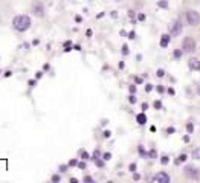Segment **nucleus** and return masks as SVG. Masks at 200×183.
I'll list each match as a JSON object with an SVG mask.
<instances>
[{
	"label": "nucleus",
	"mask_w": 200,
	"mask_h": 183,
	"mask_svg": "<svg viewBox=\"0 0 200 183\" xmlns=\"http://www.w3.org/2000/svg\"><path fill=\"white\" fill-rule=\"evenodd\" d=\"M157 5H159L160 8H167V6H168V3H167V0H160V2H159Z\"/></svg>",
	"instance_id": "obj_14"
},
{
	"label": "nucleus",
	"mask_w": 200,
	"mask_h": 183,
	"mask_svg": "<svg viewBox=\"0 0 200 183\" xmlns=\"http://www.w3.org/2000/svg\"><path fill=\"white\" fill-rule=\"evenodd\" d=\"M81 157H83L84 160H86V159H89V153H86V151H81Z\"/></svg>",
	"instance_id": "obj_18"
},
{
	"label": "nucleus",
	"mask_w": 200,
	"mask_h": 183,
	"mask_svg": "<svg viewBox=\"0 0 200 183\" xmlns=\"http://www.w3.org/2000/svg\"><path fill=\"white\" fill-rule=\"evenodd\" d=\"M95 163L98 165V166H103V165H104V163H103L101 160H99V159H95Z\"/></svg>",
	"instance_id": "obj_27"
},
{
	"label": "nucleus",
	"mask_w": 200,
	"mask_h": 183,
	"mask_svg": "<svg viewBox=\"0 0 200 183\" xmlns=\"http://www.w3.org/2000/svg\"><path fill=\"white\" fill-rule=\"evenodd\" d=\"M75 20H77V22H78V23H79V22H81V20H83V18H81V17H79V15H77V17H75Z\"/></svg>",
	"instance_id": "obj_41"
},
{
	"label": "nucleus",
	"mask_w": 200,
	"mask_h": 183,
	"mask_svg": "<svg viewBox=\"0 0 200 183\" xmlns=\"http://www.w3.org/2000/svg\"><path fill=\"white\" fill-rule=\"evenodd\" d=\"M70 46H72V41H66V43H64V48H66L64 50H66V52L70 50Z\"/></svg>",
	"instance_id": "obj_15"
},
{
	"label": "nucleus",
	"mask_w": 200,
	"mask_h": 183,
	"mask_svg": "<svg viewBox=\"0 0 200 183\" xmlns=\"http://www.w3.org/2000/svg\"><path fill=\"white\" fill-rule=\"evenodd\" d=\"M110 134H112L110 131H104V137H110Z\"/></svg>",
	"instance_id": "obj_36"
},
{
	"label": "nucleus",
	"mask_w": 200,
	"mask_h": 183,
	"mask_svg": "<svg viewBox=\"0 0 200 183\" xmlns=\"http://www.w3.org/2000/svg\"><path fill=\"white\" fill-rule=\"evenodd\" d=\"M197 93H199V95H200V86H199V87H197Z\"/></svg>",
	"instance_id": "obj_44"
},
{
	"label": "nucleus",
	"mask_w": 200,
	"mask_h": 183,
	"mask_svg": "<svg viewBox=\"0 0 200 183\" xmlns=\"http://www.w3.org/2000/svg\"><path fill=\"white\" fill-rule=\"evenodd\" d=\"M145 90H147V92H151V90H153V86H151V84H147V87H145Z\"/></svg>",
	"instance_id": "obj_31"
},
{
	"label": "nucleus",
	"mask_w": 200,
	"mask_h": 183,
	"mask_svg": "<svg viewBox=\"0 0 200 183\" xmlns=\"http://www.w3.org/2000/svg\"><path fill=\"white\" fill-rule=\"evenodd\" d=\"M130 92H131V93H134V92H136V87H134V86H130Z\"/></svg>",
	"instance_id": "obj_38"
},
{
	"label": "nucleus",
	"mask_w": 200,
	"mask_h": 183,
	"mask_svg": "<svg viewBox=\"0 0 200 183\" xmlns=\"http://www.w3.org/2000/svg\"><path fill=\"white\" fill-rule=\"evenodd\" d=\"M156 75H157V76H159V78H162V76H163V75H165V72H163V70H162V69H159V70H157V73H156Z\"/></svg>",
	"instance_id": "obj_19"
},
{
	"label": "nucleus",
	"mask_w": 200,
	"mask_h": 183,
	"mask_svg": "<svg viewBox=\"0 0 200 183\" xmlns=\"http://www.w3.org/2000/svg\"><path fill=\"white\" fill-rule=\"evenodd\" d=\"M185 160H186V156H185V154H182V156H180V157H179V159L176 160V163H180V162H185Z\"/></svg>",
	"instance_id": "obj_13"
},
{
	"label": "nucleus",
	"mask_w": 200,
	"mask_h": 183,
	"mask_svg": "<svg viewBox=\"0 0 200 183\" xmlns=\"http://www.w3.org/2000/svg\"><path fill=\"white\" fill-rule=\"evenodd\" d=\"M193 159L200 160V148H196V150L193 151Z\"/></svg>",
	"instance_id": "obj_11"
},
{
	"label": "nucleus",
	"mask_w": 200,
	"mask_h": 183,
	"mask_svg": "<svg viewBox=\"0 0 200 183\" xmlns=\"http://www.w3.org/2000/svg\"><path fill=\"white\" fill-rule=\"evenodd\" d=\"M103 157H104V160H110V157H112V154H110V153H105V154L103 156Z\"/></svg>",
	"instance_id": "obj_20"
},
{
	"label": "nucleus",
	"mask_w": 200,
	"mask_h": 183,
	"mask_svg": "<svg viewBox=\"0 0 200 183\" xmlns=\"http://www.w3.org/2000/svg\"><path fill=\"white\" fill-rule=\"evenodd\" d=\"M11 73H12L11 70H8V72H5V76H11Z\"/></svg>",
	"instance_id": "obj_40"
},
{
	"label": "nucleus",
	"mask_w": 200,
	"mask_h": 183,
	"mask_svg": "<svg viewBox=\"0 0 200 183\" xmlns=\"http://www.w3.org/2000/svg\"><path fill=\"white\" fill-rule=\"evenodd\" d=\"M170 43V35H162V38H160V48H167Z\"/></svg>",
	"instance_id": "obj_9"
},
{
	"label": "nucleus",
	"mask_w": 200,
	"mask_h": 183,
	"mask_svg": "<svg viewBox=\"0 0 200 183\" xmlns=\"http://www.w3.org/2000/svg\"><path fill=\"white\" fill-rule=\"evenodd\" d=\"M99 156H101L99 150H95V153H93V157H92V159H93V160H95V159H99Z\"/></svg>",
	"instance_id": "obj_16"
},
{
	"label": "nucleus",
	"mask_w": 200,
	"mask_h": 183,
	"mask_svg": "<svg viewBox=\"0 0 200 183\" xmlns=\"http://www.w3.org/2000/svg\"><path fill=\"white\" fill-rule=\"evenodd\" d=\"M185 176L186 177H191V179H197L199 177V171L193 166H186L185 168Z\"/></svg>",
	"instance_id": "obj_6"
},
{
	"label": "nucleus",
	"mask_w": 200,
	"mask_h": 183,
	"mask_svg": "<svg viewBox=\"0 0 200 183\" xmlns=\"http://www.w3.org/2000/svg\"><path fill=\"white\" fill-rule=\"evenodd\" d=\"M0 73H2V72H0Z\"/></svg>",
	"instance_id": "obj_46"
},
{
	"label": "nucleus",
	"mask_w": 200,
	"mask_h": 183,
	"mask_svg": "<svg viewBox=\"0 0 200 183\" xmlns=\"http://www.w3.org/2000/svg\"><path fill=\"white\" fill-rule=\"evenodd\" d=\"M12 26H14V29L19 31V32L28 31L29 27H31V18H29V15H17V17H14Z\"/></svg>",
	"instance_id": "obj_1"
},
{
	"label": "nucleus",
	"mask_w": 200,
	"mask_h": 183,
	"mask_svg": "<svg viewBox=\"0 0 200 183\" xmlns=\"http://www.w3.org/2000/svg\"><path fill=\"white\" fill-rule=\"evenodd\" d=\"M60 180H61V177L58 176V174H55V176H52V182H53V183H58Z\"/></svg>",
	"instance_id": "obj_12"
},
{
	"label": "nucleus",
	"mask_w": 200,
	"mask_h": 183,
	"mask_svg": "<svg viewBox=\"0 0 200 183\" xmlns=\"http://www.w3.org/2000/svg\"><path fill=\"white\" fill-rule=\"evenodd\" d=\"M28 84H29V86H31V87H34V86H35V81H34V79H31V81H29V82H28Z\"/></svg>",
	"instance_id": "obj_35"
},
{
	"label": "nucleus",
	"mask_w": 200,
	"mask_h": 183,
	"mask_svg": "<svg viewBox=\"0 0 200 183\" xmlns=\"http://www.w3.org/2000/svg\"><path fill=\"white\" fill-rule=\"evenodd\" d=\"M66 169H67V166H66V165H61V166H60V171H61V172H64Z\"/></svg>",
	"instance_id": "obj_30"
},
{
	"label": "nucleus",
	"mask_w": 200,
	"mask_h": 183,
	"mask_svg": "<svg viewBox=\"0 0 200 183\" xmlns=\"http://www.w3.org/2000/svg\"><path fill=\"white\" fill-rule=\"evenodd\" d=\"M75 165H78L77 160H70V162H69V166H75Z\"/></svg>",
	"instance_id": "obj_26"
},
{
	"label": "nucleus",
	"mask_w": 200,
	"mask_h": 183,
	"mask_svg": "<svg viewBox=\"0 0 200 183\" xmlns=\"http://www.w3.org/2000/svg\"><path fill=\"white\" fill-rule=\"evenodd\" d=\"M186 20H188V24L197 26L200 23V14L196 12V11H188L186 12Z\"/></svg>",
	"instance_id": "obj_2"
},
{
	"label": "nucleus",
	"mask_w": 200,
	"mask_h": 183,
	"mask_svg": "<svg viewBox=\"0 0 200 183\" xmlns=\"http://www.w3.org/2000/svg\"><path fill=\"white\" fill-rule=\"evenodd\" d=\"M122 53H124V55L129 53V46H127V44H124V46H122Z\"/></svg>",
	"instance_id": "obj_17"
},
{
	"label": "nucleus",
	"mask_w": 200,
	"mask_h": 183,
	"mask_svg": "<svg viewBox=\"0 0 200 183\" xmlns=\"http://www.w3.org/2000/svg\"><path fill=\"white\" fill-rule=\"evenodd\" d=\"M136 121H138V124H139V125H144L145 122H147V116H145L144 113H141V115H138Z\"/></svg>",
	"instance_id": "obj_10"
},
{
	"label": "nucleus",
	"mask_w": 200,
	"mask_h": 183,
	"mask_svg": "<svg viewBox=\"0 0 200 183\" xmlns=\"http://www.w3.org/2000/svg\"><path fill=\"white\" fill-rule=\"evenodd\" d=\"M78 166H79L81 169H84V168H86V163H84V162H79V163H78Z\"/></svg>",
	"instance_id": "obj_28"
},
{
	"label": "nucleus",
	"mask_w": 200,
	"mask_h": 183,
	"mask_svg": "<svg viewBox=\"0 0 200 183\" xmlns=\"http://www.w3.org/2000/svg\"><path fill=\"white\" fill-rule=\"evenodd\" d=\"M182 32V23H180V20H176L174 23H173V26H171V34L173 35H179Z\"/></svg>",
	"instance_id": "obj_7"
},
{
	"label": "nucleus",
	"mask_w": 200,
	"mask_h": 183,
	"mask_svg": "<svg viewBox=\"0 0 200 183\" xmlns=\"http://www.w3.org/2000/svg\"><path fill=\"white\" fill-rule=\"evenodd\" d=\"M84 182H90V183H92V182H93V179L90 177V176H86V177H84Z\"/></svg>",
	"instance_id": "obj_25"
},
{
	"label": "nucleus",
	"mask_w": 200,
	"mask_h": 183,
	"mask_svg": "<svg viewBox=\"0 0 200 183\" xmlns=\"http://www.w3.org/2000/svg\"><path fill=\"white\" fill-rule=\"evenodd\" d=\"M129 38H134V32H130L129 34Z\"/></svg>",
	"instance_id": "obj_42"
},
{
	"label": "nucleus",
	"mask_w": 200,
	"mask_h": 183,
	"mask_svg": "<svg viewBox=\"0 0 200 183\" xmlns=\"http://www.w3.org/2000/svg\"><path fill=\"white\" fill-rule=\"evenodd\" d=\"M182 46H183L185 52H194L196 50V43L193 40V37H186V38L183 40V43H182Z\"/></svg>",
	"instance_id": "obj_3"
},
{
	"label": "nucleus",
	"mask_w": 200,
	"mask_h": 183,
	"mask_svg": "<svg viewBox=\"0 0 200 183\" xmlns=\"http://www.w3.org/2000/svg\"><path fill=\"white\" fill-rule=\"evenodd\" d=\"M153 182L154 183H168L170 182V176L167 172H157L156 176L153 177Z\"/></svg>",
	"instance_id": "obj_4"
},
{
	"label": "nucleus",
	"mask_w": 200,
	"mask_h": 183,
	"mask_svg": "<svg viewBox=\"0 0 200 183\" xmlns=\"http://www.w3.org/2000/svg\"><path fill=\"white\" fill-rule=\"evenodd\" d=\"M148 156H150V157H156V151H154V150H153V151H150V154H148Z\"/></svg>",
	"instance_id": "obj_32"
},
{
	"label": "nucleus",
	"mask_w": 200,
	"mask_h": 183,
	"mask_svg": "<svg viewBox=\"0 0 200 183\" xmlns=\"http://www.w3.org/2000/svg\"><path fill=\"white\" fill-rule=\"evenodd\" d=\"M116 2H121V0H116Z\"/></svg>",
	"instance_id": "obj_45"
},
{
	"label": "nucleus",
	"mask_w": 200,
	"mask_h": 183,
	"mask_svg": "<svg viewBox=\"0 0 200 183\" xmlns=\"http://www.w3.org/2000/svg\"><path fill=\"white\" fill-rule=\"evenodd\" d=\"M32 11H34V14L37 15V17H43L44 15V8H43V3H34V6H32Z\"/></svg>",
	"instance_id": "obj_5"
},
{
	"label": "nucleus",
	"mask_w": 200,
	"mask_h": 183,
	"mask_svg": "<svg viewBox=\"0 0 200 183\" xmlns=\"http://www.w3.org/2000/svg\"><path fill=\"white\" fill-rule=\"evenodd\" d=\"M147 108H148V104L144 102V104H142V110H147Z\"/></svg>",
	"instance_id": "obj_39"
},
{
	"label": "nucleus",
	"mask_w": 200,
	"mask_h": 183,
	"mask_svg": "<svg viewBox=\"0 0 200 183\" xmlns=\"http://www.w3.org/2000/svg\"><path fill=\"white\" fill-rule=\"evenodd\" d=\"M130 171H136V165H134V163L130 165Z\"/></svg>",
	"instance_id": "obj_34"
},
{
	"label": "nucleus",
	"mask_w": 200,
	"mask_h": 183,
	"mask_svg": "<svg viewBox=\"0 0 200 183\" xmlns=\"http://www.w3.org/2000/svg\"><path fill=\"white\" fill-rule=\"evenodd\" d=\"M154 107H156V108H162V102H160V101H156V102H154Z\"/></svg>",
	"instance_id": "obj_24"
},
{
	"label": "nucleus",
	"mask_w": 200,
	"mask_h": 183,
	"mask_svg": "<svg viewBox=\"0 0 200 183\" xmlns=\"http://www.w3.org/2000/svg\"><path fill=\"white\" fill-rule=\"evenodd\" d=\"M188 66H189V69H193V70H200V60H197V58L188 60Z\"/></svg>",
	"instance_id": "obj_8"
},
{
	"label": "nucleus",
	"mask_w": 200,
	"mask_h": 183,
	"mask_svg": "<svg viewBox=\"0 0 200 183\" xmlns=\"http://www.w3.org/2000/svg\"><path fill=\"white\" fill-rule=\"evenodd\" d=\"M160 162H162L163 165H167V163H168V157H167V156H163V157L160 159Z\"/></svg>",
	"instance_id": "obj_23"
},
{
	"label": "nucleus",
	"mask_w": 200,
	"mask_h": 183,
	"mask_svg": "<svg viewBox=\"0 0 200 183\" xmlns=\"http://www.w3.org/2000/svg\"><path fill=\"white\" fill-rule=\"evenodd\" d=\"M129 101H130V104H134V102H136V98H134L133 95H130V96H129Z\"/></svg>",
	"instance_id": "obj_22"
},
{
	"label": "nucleus",
	"mask_w": 200,
	"mask_h": 183,
	"mask_svg": "<svg viewBox=\"0 0 200 183\" xmlns=\"http://www.w3.org/2000/svg\"><path fill=\"white\" fill-rule=\"evenodd\" d=\"M193 128H194V127H193V124H191V122L186 125V130H188V133H191V131H193Z\"/></svg>",
	"instance_id": "obj_21"
},
{
	"label": "nucleus",
	"mask_w": 200,
	"mask_h": 183,
	"mask_svg": "<svg viewBox=\"0 0 200 183\" xmlns=\"http://www.w3.org/2000/svg\"><path fill=\"white\" fill-rule=\"evenodd\" d=\"M180 55H182L180 50H176V52H174V57H176V58H180Z\"/></svg>",
	"instance_id": "obj_29"
},
{
	"label": "nucleus",
	"mask_w": 200,
	"mask_h": 183,
	"mask_svg": "<svg viewBox=\"0 0 200 183\" xmlns=\"http://www.w3.org/2000/svg\"><path fill=\"white\" fill-rule=\"evenodd\" d=\"M43 69H44V70H49V69H51V66H49V64H44Z\"/></svg>",
	"instance_id": "obj_37"
},
{
	"label": "nucleus",
	"mask_w": 200,
	"mask_h": 183,
	"mask_svg": "<svg viewBox=\"0 0 200 183\" xmlns=\"http://www.w3.org/2000/svg\"><path fill=\"white\" fill-rule=\"evenodd\" d=\"M157 92H159V93H162V92H163V87L159 86V87H157Z\"/></svg>",
	"instance_id": "obj_43"
},
{
	"label": "nucleus",
	"mask_w": 200,
	"mask_h": 183,
	"mask_svg": "<svg viewBox=\"0 0 200 183\" xmlns=\"http://www.w3.org/2000/svg\"><path fill=\"white\" fill-rule=\"evenodd\" d=\"M134 81H136V82H138V84H141V82H142V78H139V76H136V78H134Z\"/></svg>",
	"instance_id": "obj_33"
}]
</instances>
